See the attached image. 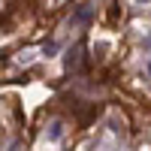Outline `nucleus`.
<instances>
[{"instance_id": "2", "label": "nucleus", "mask_w": 151, "mask_h": 151, "mask_svg": "<svg viewBox=\"0 0 151 151\" xmlns=\"http://www.w3.org/2000/svg\"><path fill=\"white\" fill-rule=\"evenodd\" d=\"M91 18V6H79L76 9V15L70 18V24H82V21H88Z\"/></svg>"}, {"instance_id": "1", "label": "nucleus", "mask_w": 151, "mask_h": 151, "mask_svg": "<svg viewBox=\"0 0 151 151\" xmlns=\"http://www.w3.org/2000/svg\"><path fill=\"white\" fill-rule=\"evenodd\" d=\"M82 55H85V45L79 42L76 48H70V52H67V67H70V70H79V64H82Z\"/></svg>"}, {"instance_id": "3", "label": "nucleus", "mask_w": 151, "mask_h": 151, "mask_svg": "<svg viewBox=\"0 0 151 151\" xmlns=\"http://www.w3.org/2000/svg\"><path fill=\"white\" fill-rule=\"evenodd\" d=\"M60 133H64V124L55 121V124H52V130H48V139H60Z\"/></svg>"}, {"instance_id": "4", "label": "nucleus", "mask_w": 151, "mask_h": 151, "mask_svg": "<svg viewBox=\"0 0 151 151\" xmlns=\"http://www.w3.org/2000/svg\"><path fill=\"white\" fill-rule=\"evenodd\" d=\"M148 73H151V64H148Z\"/></svg>"}]
</instances>
